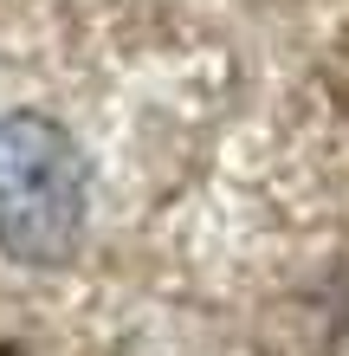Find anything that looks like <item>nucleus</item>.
I'll return each mask as SVG.
<instances>
[{"label":"nucleus","mask_w":349,"mask_h":356,"mask_svg":"<svg viewBox=\"0 0 349 356\" xmlns=\"http://www.w3.org/2000/svg\"><path fill=\"white\" fill-rule=\"evenodd\" d=\"M91 169L65 123L39 111L0 117V253L39 272L71 266L85 240Z\"/></svg>","instance_id":"f257e3e1"}]
</instances>
